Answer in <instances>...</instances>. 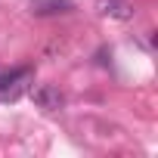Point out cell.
<instances>
[{"label": "cell", "mask_w": 158, "mask_h": 158, "mask_svg": "<svg viewBox=\"0 0 158 158\" xmlns=\"http://www.w3.org/2000/svg\"><path fill=\"white\" fill-rule=\"evenodd\" d=\"M31 99H34V106L44 109V112H59V109L65 106V96H62L59 87H53V84L34 87V90H31Z\"/></svg>", "instance_id": "obj_3"}, {"label": "cell", "mask_w": 158, "mask_h": 158, "mask_svg": "<svg viewBox=\"0 0 158 158\" xmlns=\"http://www.w3.org/2000/svg\"><path fill=\"white\" fill-rule=\"evenodd\" d=\"M96 13L106 16V19H115V22H130L133 19V3L130 0H96Z\"/></svg>", "instance_id": "obj_2"}, {"label": "cell", "mask_w": 158, "mask_h": 158, "mask_svg": "<svg viewBox=\"0 0 158 158\" xmlns=\"http://www.w3.org/2000/svg\"><path fill=\"white\" fill-rule=\"evenodd\" d=\"M31 81H34V71L31 68L3 71V74H0V102H16L22 93L31 90Z\"/></svg>", "instance_id": "obj_1"}, {"label": "cell", "mask_w": 158, "mask_h": 158, "mask_svg": "<svg viewBox=\"0 0 158 158\" xmlns=\"http://www.w3.org/2000/svg\"><path fill=\"white\" fill-rule=\"evenodd\" d=\"M28 10L34 16H59L74 10V0H28Z\"/></svg>", "instance_id": "obj_4"}]
</instances>
